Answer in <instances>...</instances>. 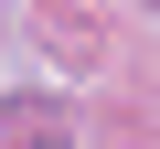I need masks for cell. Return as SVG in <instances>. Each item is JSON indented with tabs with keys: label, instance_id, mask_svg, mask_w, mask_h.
Masks as SVG:
<instances>
[{
	"label": "cell",
	"instance_id": "6da1fadb",
	"mask_svg": "<svg viewBox=\"0 0 160 149\" xmlns=\"http://www.w3.org/2000/svg\"><path fill=\"white\" fill-rule=\"evenodd\" d=\"M11 128H22V117H11ZM11 149H64V128H43V117H32V128H22Z\"/></svg>",
	"mask_w": 160,
	"mask_h": 149
}]
</instances>
